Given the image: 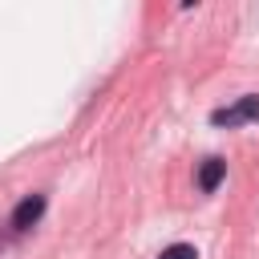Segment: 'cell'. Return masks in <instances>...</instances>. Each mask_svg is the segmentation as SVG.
<instances>
[{"mask_svg": "<svg viewBox=\"0 0 259 259\" xmlns=\"http://www.w3.org/2000/svg\"><path fill=\"white\" fill-rule=\"evenodd\" d=\"M223 178H227V162H223V158H206V162L198 166V190H202V194H214Z\"/></svg>", "mask_w": 259, "mask_h": 259, "instance_id": "3957f363", "label": "cell"}, {"mask_svg": "<svg viewBox=\"0 0 259 259\" xmlns=\"http://www.w3.org/2000/svg\"><path fill=\"white\" fill-rule=\"evenodd\" d=\"M158 259H198V251H194L190 243H174V247H166Z\"/></svg>", "mask_w": 259, "mask_h": 259, "instance_id": "277c9868", "label": "cell"}, {"mask_svg": "<svg viewBox=\"0 0 259 259\" xmlns=\"http://www.w3.org/2000/svg\"><path fill=\"white\" fill-rule=\"evenodd\" d=\"M40 214H45V194H28V198H20V206L12 210V227H16V231H28V227L40 223Z\"/></svg>", "mask_w": 259, "mask_h": 259, "instance_id": "7a4b0ae2", "label": "cell"}, {"mask_svg": "<svg viewBox=\"0 0 259 259\" xmlns=\"http://www.w3.org/2000/svg\"><path fill=\"white\" fill-rule=\"evenodd\" d=\"M255 117H259V93L239 97L235 105H227V109H214V113H210V121H214V125H243V121H255Z\"/></svg>", "mask_w": 259, "mask_h": 259, "instance_id": "6da1fadb", "label": "cell"}]
</instances>
